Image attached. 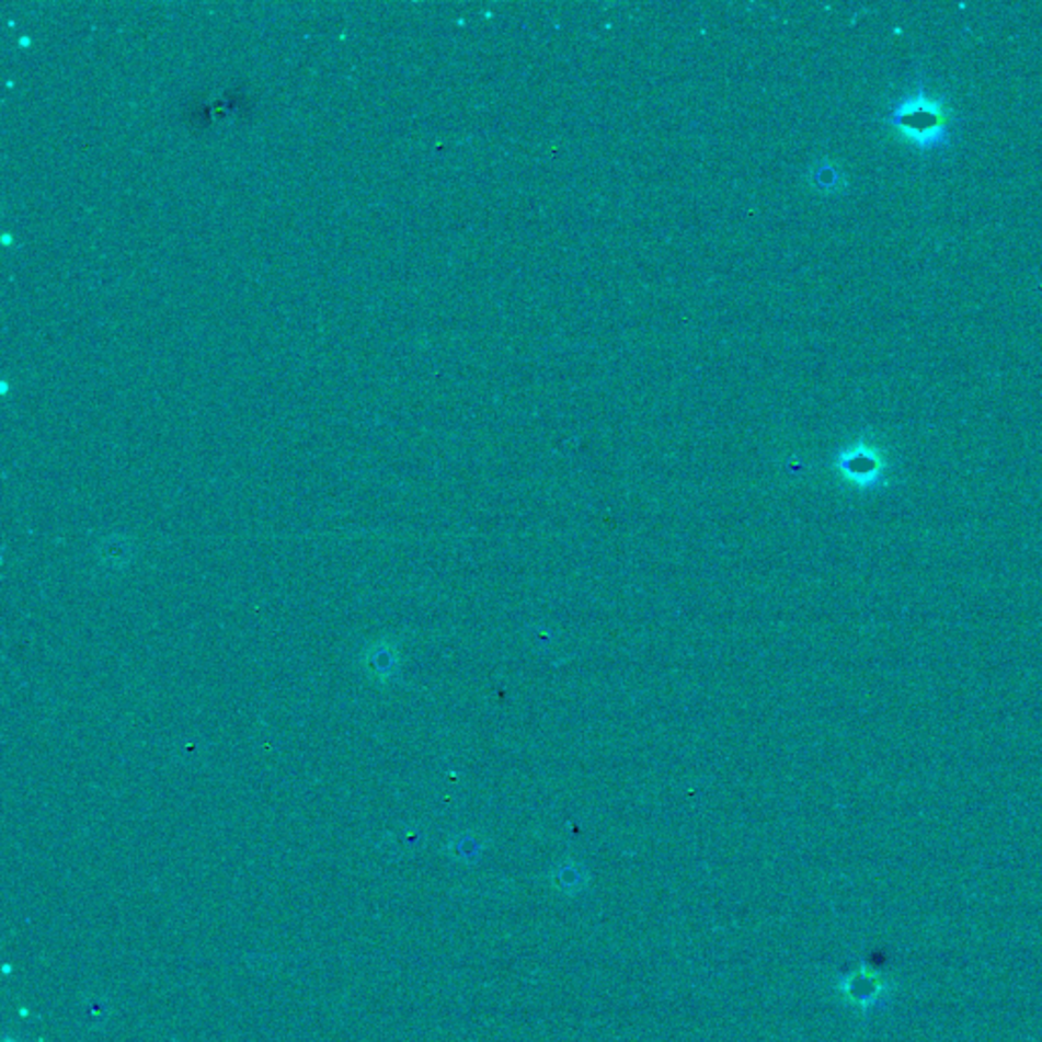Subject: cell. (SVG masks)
I'll return each mask as SVG.
<instances>
[{
	"label": "cell",
	"mask_w": 1042,
	"mask_h": 1042,
	"mask_svg": "<svg viewBox=\"0 0 1042 1042\" xmlns=\"http://www.w3.org/2000/svg\"><path fill=\"white\" fill-rule=\"evenodd\" d=\"M894 125H898L904 133H911L916 141L932 144L935 135L941 133V113L937 106L927 102L925 96H918L906 102L894 115Z\"/></svg>",
	"instance_id": "1"
}]
</instances>
